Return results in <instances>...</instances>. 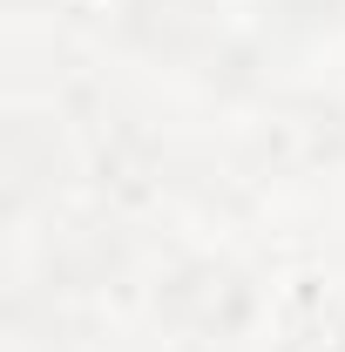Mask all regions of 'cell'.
Wrapping results in <instances>:
<instances>
[{
  "mask_svg": "<svg viewBox=\"0 0 345 352\" xmlns=\"http://www.w3.org/2000/svg\"><path fill=\"white\" fill-rule=\"evenodd\" d=\"M61 176H68V142L54 129V116L14 109L7 129H0V204H7V217L21 223L41 204H54Z\"/></svg>",
  "mask_w": 345,
  "mask_h": 352,
  "instance_id": "5",
  "label": "cell"
},
{
  "mask_svg": "<svg viewBox=\"0 0 345 352\" xmlns=\"http://www.w3.org/2000/svg\"><path fill=\"white\" fill-rule=\"evenodd\" d=\"M129 237L115 230V223L102 217H75V223H47L41 230V264H34V278L54 285V292H68V298H82L95 305L102 292H115L122 278H129Z\"/></svg>",
  "mask_w": 345,
  "mask_h": 352,
  "instance_id": "4",
  "label": "cell"
},
{
  "mask_svg": "<svg viewBox=\"0 0 345 352\" xmlns=\"http://www.w3.org/2000/svg\"><path fill=\"white\" fill-rule=\"evenodd\" d=\"M264 54L258 41H237V34H223V41L197 61V75H203V88H216V95H258L264 88Z\"/></svg>",
  "mask_w": 345,
  "mask_h": 352,
  "instance_id": "8",
  "label": "cell"
},
{
  "mask_svg": "<svg viewBox=\"0 0 345 352\" xmlns=\"http://www.w3.org/2000/svg\"><path fill=\"white\" fill-rule=\"evenodd\" d=\"M264 7V28H278L285 41H318L345 28V0H258Z\"/></svg>",
  "mask_w": 345,
  "mask_h": 352,
  "instance_id": "9",
  "label": "cell"
},
{
  "mask_svg": "<svg viewBox=\"0 0 345 352\" xmlns=\"http://www.w3.org/2000/svg\"><path fill=\"white\" fill-rule=\"evenodd\" d=\"M251 156L258 170L278 176H318L345 163V102L318 95V88H291L264 109V122L251 129Z\"/></svg>",
  "mask_w": 345,
  "mask_h": 352,
  "instance_id": "2",
  "label": "cell"
},
{
  "mask_svg": "<svg viewBox=\"0 0 345 352\" xmlns=\"http://www.w3.org/2000/svg\"><path fill=\"white\" fill-rule=\"evenodd\" d=\"M14 7H47V0H14Z\"/></svg>",
  "mask_w": 345,
  "mask_h": 352,
  "instance_id": "10",
  "label": "cell"
},
{
  "mask_svg": "<svg viewBox=\"0 0 345 352\" xmlns=\"http://www.w3.org/2000/svg\"><path fill=\"white\" fill-rule=\"evenodd\" d=\"M149 305H156V325L176 332V339L237 346V339L258 325L264 292H258V278L237 258H223V251H190V258H176L170 271L156 278Z\"/></svg>",
  "mask_w": 345,
  "mask_h": 352,
  "instance_id": "1",
  "label": "cell"
},
{
  "mask_svg": "<svg viewBox=\"0 0 345 352\" xmlns=\"http://www.w3.org/2000/svg\"><path fill=\"white\" fill-rule=\"evenodd\" d=\"M278 352H345V298H332V292H304L298 305L285 311Z\"/></svg>",
  "mask_w": 345,
  "mask_h": 352,
  "instance_id": "7",
  "label": "cell"
},
{
  "mask_svg": "<svg viewBox=\"0 0 345 352\" xmlns=\"http://www.w3.org/2000/svg\"><path fill=\"white\" fill-rule=\"evenodd\" d=\"M216 41V0H115V47L135 61L197 68Z\"/></svg>",
  "mask_w": 345,
  "mask_h": 352,
  "instance_id": "3",
  "label": "cell"
},
{
  "mask_svg": "<svg viewBox=\"0 0 345 352\" xmlns=\"http://www.w3.org/2000/svg\"><path fill=\"white\" fill-rule=\"evenodd\" d=\"M88 176L109 204H149L170 183V156H163V142L142 116L115 109V116L88 122Z\"/></svg>",
  "mask_w": 345,
  "mask_h": 352,
  "instance_id": "6",
  "label": "cell"
}]
</instances>
